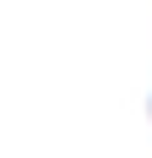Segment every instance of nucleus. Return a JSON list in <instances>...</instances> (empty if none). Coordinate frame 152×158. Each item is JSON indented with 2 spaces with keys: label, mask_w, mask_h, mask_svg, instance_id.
Here are the masks:
<instances>
[]
</instances>
